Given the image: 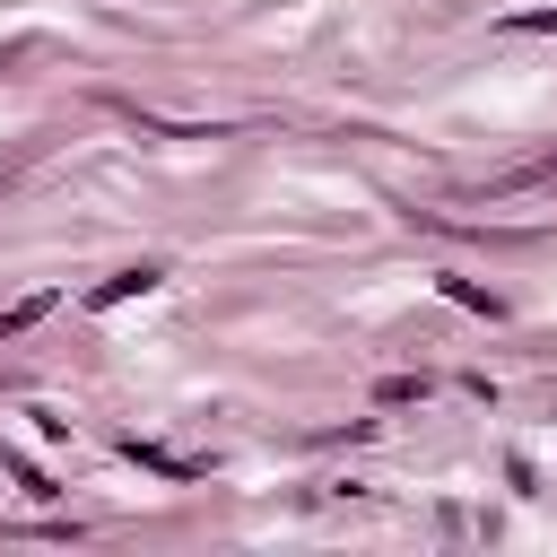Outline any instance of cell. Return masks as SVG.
I'll return each mask as SVG.
<instances>
[{
	"instance_id": "cell-4",
	"label": "cell",
	"mask_w": 557,
	"mask_h": 557,
	"mask_svg": "<svg viewBox=\"0 0 557 557\" xmlns=\"http://www.w3.org/2000/svg\"><path fill=\"white\" fill-rule=\"evenodd\" d=\"M374 400L383 409H409V400H426V374H392V383H374Z\"/></svg>"
},
{
	"instance_id": "cell-7",
	"label": "cell",
	"mask_w": 557,
	"mask_h": 557,
	"mask_svg": "<svg viewBox=\"0 0 557 557\" xmlns=\"http://www.w3.org/2000/svg\"><path fill=\"white\" fill-rule=\"evenodd\" d=\"M505 35H557V9H513Z\"/></svg>"
},
{
	"instance_id": "cell-2",
	"label": "cell",
	"mask_w": 557,
	"mask_h": 557,
	"mask_svg": "<svg viewBox=\"0 0 557 557\" xmlns=\"http://www.w3.org/2000/svg\"><path fill=\"white\" fill-rule=\"evenodd\" d=\"M157 278H165V270H157V261H131V270H113V278H104V287H96V296H87V305H96V313H104V305H131V296H148V287H157Z\"/></svg>"
},
{
	"instance_id": "cell-3",
	"label": "cell",
	"mask_w": 557,
	"mask_h": 557,
	"mask_svg": "<svg viewBox=\"0 0 557 557\" xmlns=\"http://www.w3.org/2000/svg\"><path fill=\"white\" fill-rule=\"evenodd\" d=\"M0 479H17V496H52V479H44L26 453H0Z\"/></svg>"
},
{
	"instance_id": "cell-6",
	"label": "cell",
	"mask_w": 557,
	"mask_h": 557,
	"mask_svg": "<svg viewBox=\"0 0 557 557\" xmlns=\"http://www.w3.org/2000/svg\"><path fill=\"white\" fill-rule=\"evenodd\" d=\"M444 296H453V305H470V313H487V322H496V313H505V305H496V296H487V287H470V278H444Z\"/></svg>"
},
{
	"instance_id": "cell-5",
	"label": "cell",
	"mask_w": 557,
	"mask_h": 557,
	"mask_svg": "<svg viewBox=\"0 0 557 557\" xmlns=\"http://www.w3.org/2000/svg\"><path fill=\"white\" fill-rule=\"evenodd\" d=\"M44 313H52V296H17V305L0 313V339H17V331H26V322H44Z\"/></svg>"
},
{
	"instance_id": "cell-1",
	"label": "cell",
	"mask_w": 557,
	"mask_h": 557,
	"mask_svg": "<svg viewBox=\"0 0 557 557\" xmlns=\"http://www.w3.org/2000/svg\"><path fill=\"white\" fill-rule=\"evenodd\" d=\"M122 453L139 461V470H157V479H200L209 461H191V453H165V444H148V435H122Z\"/></svg>"
}]
</instances>
